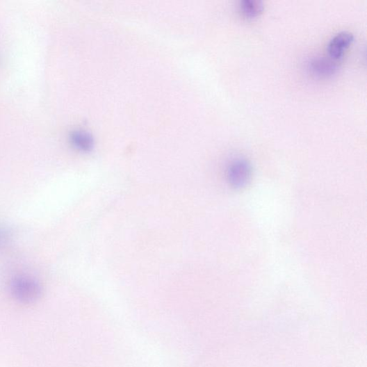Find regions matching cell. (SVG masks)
<instances>
[{"label":"cell","instance_id":"3","mask_svg":"<svg viewBox=\"0 0 367 367\" xmlns=\"http://www.w3.org/2000/svg\"><path fill=\"white\" fill-rule=\"evenodd\" d=\"M354 40V35L348 31H343L335 34L328 44V52L331 58L340 59Z\"/></svg>","mask_w":367,"mask_h":367},{"label":"cell","instance_id":"6","mask_svg":"<svg viewBox=\"0 0 367 367\" xmlns=\"http://www.w3.org/2000/svg\"><path fill=\"white\" fill-rule=\"evenodd\" d=\"M240 9L245 17H256L263 13L264 3L261 0H242Z\"/></svg>","mask_w":367,"mask_h":367},{"label":"cell","instance_id":"1","mask_svg":"<svg viewBox=\"0 0 367 367\" xmlns=\"http://www.w3.org/2000/svg\"><path fill=\"white\" fill-rule=\"evenodd\" d=\"M10 291L18 302L29 304L39 300L42 294V287L35 279L27 275H19L13 279Z\"/></svg>","mask_w":367,"mask_h":367},{"label":"cell","instance_id":"7","mask_svg":"<svg viewBox=\"0 0 367 367\" xmlns=\"http://www.w3.org/2000/svg\"><path fill=\"white\" fill-rule=\"evenodd\" d=\"M13 238V234L10 229L0 226V248L8 245Z\"/></svg>","mask_w":367,"mask_h":367},{"label":"cell","instance_id":"2","mask_svg":"<svg viewBox=\"0 0 367 367\" xmlns=\"http://www.w3.org/2000/svg\"><path fill=\"white\" fill-rule=\"evenodd\" d=\"M251 165L244 158H235L227 168V179L235 188L245 187L251 179Z\"/></svg>","mask_w":367,"mask_h":367},{"label":"cell","instance_id":"4","mask_svg":"<svg viewBox=\"0 0 367 367\" xmlns=\"http://www.w3.org/2000/svg\"><path fill=\"white\" fill-rule=\"evenodd\" d=\"M336 60L327 57H316L311 60V71L318 76H328L334 74L338 68Z\"/></svg>","mask_w":367,"mask_h":367},{"label":"cell","instance_id":"5","mask_svg":"<svg viewBox=\"0 0 367 367\" xmlns=\"http://www.w3.org/2000/svg\"><path fill=\"white\" fill-rule=\"evenodd\" d=\"M72 142L74 147L83 152H88L94 147L95 140L88 132L76 130L72 133Z\"/></svg>","mask_w":367,"mask_h":367}]
</instances>
